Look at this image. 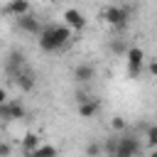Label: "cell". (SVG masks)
<instances>
[{
    "mask_svg": "<svg viewBox=\"0 0 157 157\" xmlns=\"http://www.w3.org/2000/svg\"><path fill=\"white\" fill-rule=\"evenodd\" d=\"M0 155H10V145H0Z\"/></svg>",
    "mask_w": 157,
    "mask_h": 157,
    "instance_id": "21",
    "label": "cell"
},
{
    "mask_svg": "<svg viewBox=\"0 0 157 157\" xmlns=\"http://www.w3.org/2000/svg\"><path fill=\"white\" fill-rule=\"evenodd\" d=\"M125 59H128V76L130 78H137L142 74V66H145V52L140 47H128Z\"/></svg>",
    "mask_w": 157,
    "mask_h": 157,
    "instance_id": "3",
    "label": "cell"
},
{
    "mask_svg": "<svg viewBox=\"0 0 157 157\" xmlns=\"http://www.w3.org/2000/svg\"><path fill=\"white\" fill-rule=\"evenodd\" d=\"M5 12L12 15V17H20V15L29 12V0H10L7 7H5Z\"/></svg>",
    "mask_w": 157,
    "mask_h": 157,
    "instance_id": "11",
    "label": "cell"
},
{
    "mask_svg": "<svg viewBox=\"0 0 157 157\" xmlns=\"http://www.w3.org/2000/svg\"><path fill=\"white\" fill-rule=\"evenodd\" d=\"M86 152H88V155H96V152H101V147H98V145H88Z\"/></svg>",
    "mask_w": 157,
    "mask_h": 157,
    "instance_id": "19",
    "label": "cell"
},
{
    "mask_svg": "<svg viewBox=\"0 0 157 157\" xmlns=\"http://www.w3.org/2000/svg\"><path fill=\"white\" fill-rule=\"evenodd\" d=\"M15 20H17V27H20V32H25V34H39V29H42V25H39V17H34L32 12H25V15L15 17Z\"/></svg>",
    "mask_w": 157,
    "mask_h": 157,
    "instance_id": "5",
    "label": "cell"
},
{
    "mask_svg": "<svg viewBox=\"0 0 157 157\" xmlns=\"http://www.w3.org/2000/svg\"><path fill=\"white\" fill-rule=\"evenodd\" d=\"M145 140H147V145H150L152 150H157V125H150V128L145 130Z\"/></svg>",
    "mask_w": 157,
    "mask_h": 157,
    "instance_id": "15",
    "label": "cell"
},
{
    "mask_svg": "<svg viewBox=\"0 0 157 157\" xmlns=\"http://www.w3.org/2000/svg\"><path fill=\"white\" fill-rule=\"evenodd\" d=\"M56 152H59V150H56L54 145H42V142H39L32 155H34V157H44V155H56Z\"/></svg>",
    "mask_w": 157,
    "mask_h": 157,
    "instance_id": "14",
    "label": "cell"
},
{
    "mask_svg": "<svg viewBox=\"0 0 157 157\" xmlns=\"http://www.w3.org/2000/svg\"><path fill=\"white\" fill-rule=\"evenodd\" d=\"M7 110H10V120H22L25 113H27V110H25V103L17 101V98H12V101L7 98Z\"/></svg>",
    "mask_w": 157,
    "mask_h": 157,
    "instance_id": "12",
    "label": "cell"
},
{
    "mask_svg": "<svg viewBox=\"0 0 157 157\" xmlns=\"http://www.w3.org/2000/svg\"><path fill=\"white\" fill-rule=\"evenodd\" d=\"M147 74H150L152 78H157V59H152V61L147 64Z\"/></svg>",
    "mask_w": 157,
    "mask_h": 157,
    "instance_id": "18",
    "label": "cell"
},
{
    "mask_svg": "<svg viewBox=\"0 0 157 157\" xmlns=\"http://www.w3.org/2000/svg\"><path fill=\"white\" fill-rule=\"evenodd\" d=\"M12 81H15V83H17V88H20V91H25V93H27V91H32V88H34V83H37L34 74H32L27 66H25V69H20V71L12 76Z\"/></svg>",
    "mask_w": 157,
    "mask_h": 157,
    "instance_id": "7",
    "label": "cell"
},
{
    "mask_svg": "<svg viewBox=\"0 0 157 157\" xmlns=\"http://www.w3.org/2000/svg\"><path fill=\"white\" fill-rule=\"evenodd\" d=\"M20 69H25V54H22V52H12V54L7 56V74L15 76Z\"/></svg>",
    "mask_w": 157,
    "mask_h": 157,
    "instance_id": "10",
    "label": "cell"
},
{
    "mask_svg": "<svg viewBox=\"0 0 157 157\" xmlns=\"http://www.w3.org/2000/svg\"><path fill=\"white\" fill-rule=\"evenodd\" d=\"M110 128H113L115 132H123V130H125V120H123L120 115H115V118L110 120Z\"/></svg>",
    "mask_w": 157,
    "mask_h": 157,
    "instance_id": "17",
    "label": "cell"
},
{
    "mask_svg": "<svg viewBox=\"0 0 157 157\" xmlns=\"http://www.w3.org/2000/svg\"><path fill=\"white\" fill-rule=\"evenodd\" d=\"M140 142L137 137H128V135H118V142H115V155L118 157H132V155H140Z\"/></svg>",
    "mask_w": 157,
    "mask_h": 157,
    "instance_id": "4",
    "label": "cell"
},
{
    "mask_svg": "<svg viewBox=\"0 0 157 157\" xmlns=\"http://www.w3.org/2000/svg\"><path fill=\"white\" fill-rule=\"evenodd\" d=\"M37 145H39V135L27 132V135H25V140H22V150H25L27 155H32V152L37 150Z\"/></svg>",
    "mask_w": 157,
    "mask_h": 157,
    "instance_id": "13",
    "label": "cell"
},
{
    "mask_svg": "<svg viewBox=\"0 0 157 157\" xmlns=\"http://www.w3.org/2000/svg\"><path fill=\"white\" fill-rule=\"evenodd\" d=\"M37 37H39V49L47 54H54L71 42V29L66 25H44Z\"/></svg>",
    "mask_w": 157,
    "mask_h": 157,
    "instance_id": "1",
    "label": "cell"
},
{
    "mask_svg": "<svg viewBox=\"0 0 157 157\" xmlns=\"http://www.w3.org/2000/svg\"><path fill=\"white\" fill-rule=\"evenodd\" d=\"M7 98H10V96H7V91H5V88H0V103H5Z\"/></svg>",
    "mask_w": 157,
    "mask_h": 157,
    "instance_id": "20",
    "label": "cell"
},
{
    "mask_svg": "<svg viewBox=\"0 0 157 157\" xmlns=\"http://www.w3.org/2000/svg\"><path fill=\"white\" fill-rule=\"evenodd\" d=\"M98 110H101V101L98 98H83V101H78V115L81 118H93V115H98Z\"/></svg>",
    "mask_w": 157,
    "mask_h": 157,
    "instance_id": "8",
    "label": "cell"
},
{
    "mask_svg": "<svg viewBox=\"0 0 157 157\" xmlns=\"http://www.w3.org/2000/svg\"><path fill=\"white\" fill-rule=\"evenodd\" d=\"M64 25H66L69 29H74V32H81V29L86 27V17H83V12H81V10L69 7V10L64 12Z\"/></svg>",
    "mask_w": 157,
    "mask_h": 157,
    "instance_id": "6",
    "label": "cell"
},
{
    "mask_svg": "<svg viewBox=\"0 0 157 157\" xmlns=\"http://www.w3.org/2000/svg\"><path fill=\"white\" fill-rule=\"evenodd\" d=\"M110 52H113V54H125L128 47H125L123 39H115V42H110Z\"/></svg>",
    "mask_w": 157,
    "mask_h": 157,
    "instance_id": "16",
    "label": "cell"
},
{
    "mask_svg": "<svg viewBox=\"0 0 157 157\" xmlns=\"http://www.w3.org/2000/svg\"><path fill=\"white\" fill-rule=\"evenodd\" d=\"M103 20L115 29H125L128 22H130V10L123 7V5H110V7L103 10Z\"/></svg>",
    "mask_w": 157,
    "mask_h": 157,
    "instance_id": "2",
    "label": "cell"
},
{
    "mask_svg": "<svg viewBox=\"0 0 157 157\" xmlns=\"http://www.w3.org/2000/svg\"><path fill=\"white\" fill-rule=\"evenodd\" d=\"M74 78H76L78 83L93 81V78H96V66H93V64H78V66L74 69Z\"/></svg>",
    "mask_w": 157,
    "mask_h": 157,
    "instance_id": "9",
    "label": "cell"
}]
</instances>
